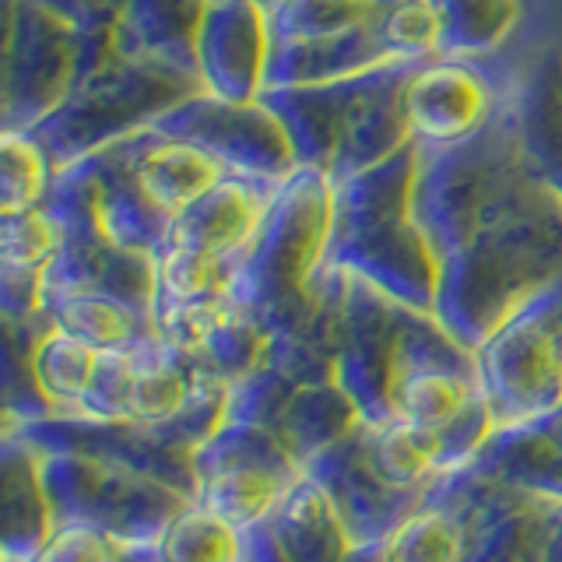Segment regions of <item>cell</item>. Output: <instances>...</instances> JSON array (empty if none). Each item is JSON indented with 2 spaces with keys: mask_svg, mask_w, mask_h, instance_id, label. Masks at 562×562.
<instances>
[{
  "mask_svg": "<svg viewBox=\"0 0 562 562\" xmlns=\"http://www.w3.org/2000/svg\"><path fill=\"white\" fill-rule=\"evenodd\" d=\"M338 271L334 373L369 426H412L436 436L450 471L468 468L496 432L482 397L479 351L461 345L436 313L401 303L366 278Z\"/></svg>",
  "mask_w": 562,
  "mask_h": 562,
  "instance_id": "cell-1",
  "label": "cell"
},
{
  "mask_svg": "<svg viewBox=\"0 0 562 562\" xmlns=\"http://www.w3.org/2000/svg\"><path fill=\"white\" fill-rule=\"evenodd\" d=\"M43 492L53 531L88 527L110 541L155 544L193 503L155 474L88 450H43Z\"/></svg>",
  "mask_w": 562,
  "mask_h": 562,
  "instance_id": "cell-2",
  "label": "cell"
},
{
  "mask_svg": "<svg viewBox=\"0 0 562 562\" xmlns=\"http://www.w3.org/2000/svg\"><path fill=\"white\" fill-rule=\"evenodd\" d=\"M482 397L492 426H517L562 404L559 289L549 285L496 327L479 348Z\"/></svg>",
  "mask_w": 562,
  "mask_h": 562,
  "instance_id": "cell-3",
  "label": "cell"
},
{
  "mask_svg": "<svg viewBox=\"0 0 562 562\" xmlns=\"http://www.w3.org/2000/svg\"><path fill=\"white\" fill-rule=\"evenodd\" d=\"M198 468V506L250 531L254 524L274 514L285 492L306 479V468L292 450L268 429L243 418H222L215 436L193 457Z\"/></svg>",
  "mask_w": 562,
  "mask_h": 562,
  "instance_id": "cell-4",
  "label": "cell"
},
{
  "mask_svg": "<svg viewBox=\"0 0 562 562\" xmlns=\"http://www.w3.org/2000/svg\"><path fill=\"white\" fill-rule=\"evenodd\" d=\"M306 474L324 485L351 544L394 538L429 496V492L397 488L383 479L366 450L362 422H356L341 439H334L327 450L316 453Z\"/></svg>",
  "mask_w": 562,
  "mask_h": 562,
  "instance_id": "cell-5",
  "label": "cell"
},
{
  "mask_svg": "<svg viewBox=\"0 0 562 562\" xmlns=\"http://www.w3.org/2000/svg\"><path fill=\"white\" fill-rule=\"evenodd\" d=\"M471 464L520 492L562 503V404L496 429Z\"/></svg>",
  "mask_w": 562,
  "mask_h": 562,
  "instance_id": "cell-6",
  "label": "cell"
},
{
  "mask_svg": "<svg viewBox=\"0 0 562 562\" xmlns=\"http://www.w3.org/2000/svg\"><path fill=\"white\" fill-rule=\"evenodd\" d=\"M43 450L25 436H0V517L4 562H35L53 538V517L43 492Z\"/></svg>",
  "mask_w": 562,
  "mask_h": 562,
  "instance_id": "cell-7",
  "label": "cell"
},
{
  "mask_svg": "<svg viewBox=\"0 0 562 562\" xmlns=\"http://www.w3.org/2000/svg\"><path fill=\"white\" fill-rule=\"evenodd\" d=\"M162 562H243V531L190 503L158 541Z\"/></svg>",
  "mask_w": 562,
  "mask_h": 562,
  "instance_id": "cell-8",
  "label": "cell"
},
{
  "mask_svg": "<svg viewBox=\"0 0 562 562\" xmlns=\"http://www.w3.org/2000/svg\"><path fill=\"white\" fill-rule=\"evenodd\" d=\"M243 562H292V559L278 544L271 524L260 520L250 531H243Z\"/></svg>",
  "mask_w": 562,
  "mask_h": 562,
  "instance_id": "cell-9",
  "label": "cell"
},
{
  "mask_svg": "<svg viewBox=\"0 0 562 562\" xmlns=\"http://www.w3.org/2000/svg\"><path fill=\"white\" fill-rule=\"evenodd\" d=\"M345 562H391V538H386V541L351 544V552H348Z\"/></svg>",
  "mask_w": 562,
  "mask_h": 562,
  "instance_id": "cell-10",
  "label": "cell"
},
{
  "mask_svg": "<svg viewBox=\"0 0 562 562\" xmlns=\"http://www.w3.org/2000/svg\"><path fill=\"white\" fill-rule=\"evenodd\" d=\"M541 562H562V509H559V520L552 527V538H549V549H544Z\"/></svg>",
  "mask_w": 562,
  "mask_h": 562,
  "instance_id": "cell-11",
  "label": "cell"
}]
</instances>
